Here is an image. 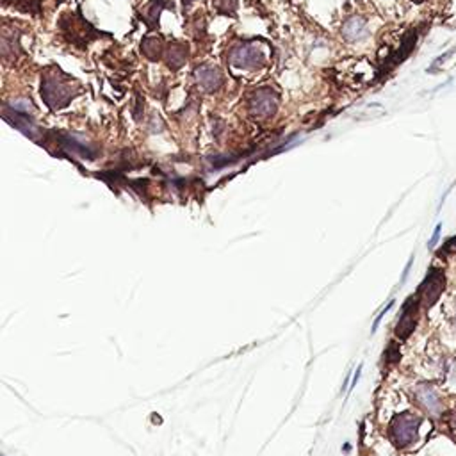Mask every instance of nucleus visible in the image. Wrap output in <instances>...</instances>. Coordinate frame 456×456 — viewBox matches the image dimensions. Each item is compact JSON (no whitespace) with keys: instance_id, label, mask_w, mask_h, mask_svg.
Masks as SVG:
<instances>
[{"instance_id":"1","label":"nucleus","mask_w":456,"mask_h":456,"mask_svg":"<svg viewBox=\"0 0 456 456\" xmlns=\"http://www.w3.org/2000/svg\"><path fill=\"white\" fill-rule=\"evenodd\" d=\"M75 97L74 88H72V77L62 75L58 70L54 75H45L41 81V98L47 102L48 107L62 109L70 104L72 98Z\"/></svg>"},{"instance_id":"2","label":"nucleus","mask_w":456,"mask_h":456,"mask_svg":"<svg viewBox=\"0 0 456 456\" xmlns=\"http://www.w3.org/2000/svg\"><path fill=\"white\" fill-rule=\"evenodd\" d=\"M422 419L419 415L410 414V412H403L398 414L391 422V438L398 448H406L412 442H415L419 433V426H421Z\"/></svg>"},{"instance_id":"3","label":"nucleus","mask_w":456,"mask_h":456,"mask_svg":"<svg viewBox=\"0 0 456 456\" xmlns=\"http://www.w3.org/2000/svg\"><path fill=\"white\" fill-rule=\"evenodd\" d=\"M444 273H442L441 269L429 271L428 276H426L424 282L421 283V287H419L417 290L419 305H421L422 309H429V307L435 305V303L438 302V298H441V294L444 293Z\"/></svg>"},{"instance_id":"4","label":"nucleus","mask_w":456,"mask_h":456,"mask_svg":"<svg viewBox=\"0 0 456 456\" xmlns=\"http://www.w3.org/2000/svg\"><path fill=\"white\" fill-rule=\"evenodd\" d=\"M419 300L417 296H412L408 298V302L403 307L401 317H399L398 326H396V335L401 340L408 339L412 333H414L415 326H417V317H419Z\"/></svg>"},{"instance_id":"5","label":"nucleus","mask_w":456,"mask_h":456,"mask_svg":"<svg viewBox=\"0 0 456 456\" xmlns=\"http://www.w3.org/2000/svg\"><path fill=\"white\" fill-rule=\"evenodd\" d=\"M276 105H279V97H276L275 91H271V89L257 91L252 97V100H250V109H252V112L255 116L260 118L271 116V114L276 111Z\"/></svg>"},{"instance_id":"6","label":"nucleus","mask_w":456,"mask_h":456,"mask_svg":"<svg viewBox=\"0 0 456 456\" xmlns=\"http://www.w3.org/2000/svg\"><path fill=\"white\" fill-rule=\"evenodd\" d=\"M415 398H417L419 405L431 414L433 417H441L442 414V401L438 398L437 391L433 389L429 383H421V385L415 387Z\"/></svg>"},{"instance_id":"7","label":"nucleus","mask_w":456,"mask_h":456,"mask_svg":"<svg viewBox=\"0 0 456 456\" xmlns=\"http://www.w3.org/2000/svg\"><path fill=\"white\" fill-rule=\"evenodd\" d=\"M230 62L237 68H257L264 65V54L257 47H239L234 48L230 54Z\"/></svg>"},{"instance_id":"8","label":"nucleus","mask_w":456,"mask_h":456,"mask_svg":"<svg viewBox=\"0 0 456 456\" xmlns=\"http://www.w3.org/2000/svg\"><path fill=\"white\" fill-rule=\"evenodd\" d=\"M196 77L201 88L205 91H209V93L217 91L221 88V84H223V75L216 68H213V66H201V68H198Z\"/></svg>"},{"instance_id":"9","label":"nucleus","mask_w":456,"mask_h":456,"mask_svg":"<svg viewBox=\"0 0 456 456\" xmlns=\"http://www.w3.org/2000/svg\"><path fill=\"white\" fill-rule=\"evenodd\" d=\"M366 32V24H363L360 18H351L346 22L344 29H342V34H344L346 39L349 41H355V39H360Z\"/></svg>"},{"instance_id":"10","label":"nucleus","mask_w":456,"mask_h":456,"mask_svg":"<svg viewBox=\"0 0 456 456\" xmlns=\"http://www.w3.org/2000/svg\"><path fill=\"white\" fill-rule=\"evenodd\" d=\"M187 55V51L182 45H173V47L170 48V52H168V65H170V68L173 66V70H178L182 66V62H184V59H186Z\"/></svg>"},{"instance_id":"11","label":"nucleus","mask_w":456,"mask_h":456,"mask_svg":"<svg viewBox=\"0 0 456 456\" xmlns=\"http://www.w3.org/2000/svg\"><path fill=\"white\" fill-rule=\"evenodd\" d=\"M164 6H166V8H173V4H171L170 0H154V2L148 6V18L152 20L150 27H154V24L159 20V15H161V11L164 9Z\"/></svg>"},{"instance_id":"12","label":"nucleus","mask_w":456,"mask_h":456,"mask_svg":"<svg viewBox=\"0 0 456 456\" xmlns=\"http://www.w3.org/2000/svg\"><path fill=\"white\" fill-rule=\"evenodd\" d=\"M392 307H394V300H392V302H391V303H389V305H387V307H385V309H383V310H382V312H380V314H378V317H376L375 325H373V333H375V332H376V330H378V326H380V323H382V319H383V317H385V314H387V312H389V310H391V309H392Z\"/></svg>"},{"instance_id":"13","label":"nucleus","mask_w":456,"mask_h":456,"mask_svg":"<svg viewBox=\"0 0 456 456\" xmlns=\"http://www.w3.org/2000/svg\"><path fill=\"white\" fill-rule=\"evenodd\" d=\"M444 253H456V237H452L451 241L444 244Z\"/></svg>"},{"instance_id":"14","label":"nucleus","mask_w":456,"mask_h":456,"mask_svg":"<svg viewBox=\"0 0 456 456\" xmlns=\"http://www.w3.org/2000/svg\"><path fill=\"white\" fill-rule=\"evenodd\" d=\"M441 230H442V224H437V228H435V232H433V237H431V239H429V243H428L429 248L435 246V243H437V241H438V236H441Z\"/></svg>"},{"instance_id":"15","label":"nucleus","mask_w":456,"mask_h":456,"mask_svg":"<svg viewBox=\"0 0 456 456\" xmlns=\"http://www.w3.org/2000/svg\"><path fill=\"white\" fill-rule=\"evenodd\" d=\"M362 363H360L358 368H356V373H355V376H353V382H351V385H349V391H353V389H355V385L356 383H358V380H360V375H362Z\"/></svg>"},{"instance_id":"16","label":"nucleus","mask_w":456,"mask_h":456,"mask_svg":"<svg viewBox=\"0 0 456 456\" xmlns=\"http://www.w3.org/2000/svg\"><path fill=\"white\" fill-rule=\"evenodd\" d=\"M412 262H414V259H410V262L406 264V269H405V273H403L401 282H405V279H406V276H408V271H410V267H412Z\"/></svg>"},{"instance_id":"17","label":"nucleus","mask_w":456,"mask_h":456,"mask_svg":"<svg viewBox=\"0 0 456 456\" xmlns=\"http://www.w3.org/2000/svg\"><path fill=\"white\" fill-rule=\"evenodd\" d=\"M451 424H452V428L456 429V412H455V414H452V417H451Z\"/></svg>"},{"instance_id":"18","label":"nucleus","mask_w":456,"mask_h":456,"mask_svg":"<svg viewBox=\"0 0 456 456\" xmlns=\"http://www.w3.org/2000/svg\"><path fill=\"white\" fill-rule=\"evenodd\" d=\"M191 2H193V0H184V6H189Z\"/></svg>"}]
</instances>
